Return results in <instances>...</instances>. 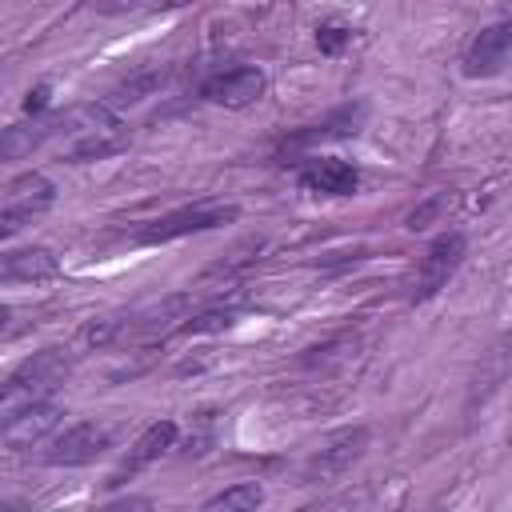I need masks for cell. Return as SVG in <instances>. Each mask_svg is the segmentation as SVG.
Segmentation results:
<instances>
[{"instance_id":"obj_19","label":"cell","mask_w":512,"mask_h":512,"mask_svg":"<svg viewBox=\"0 0 512 512\" xmlns=\"http://www.w3.org/2000/svg\"><path fill=\"white\" fill-rule=\"evenodd\" d=\"M300 512H332V504H308V508H300Z\"/></svg>"},{"instance_id":"obj_6","label":"cell","mask_w":512,"mask_h":512,"mask_svg":"<svg viewBox=\"0 0 512 512\" xmlns=\"http://www.w3.org/2000/svg\"><path fill=\"white\" fill-rule=\"evenodd\" d=\"M464 252H468V240L460 232H444L428 244L420 268H416V280H412V304H424L432 300L440 288H448V280L456 276V268L464 264Z\"/></svg>"},{"instance_id":"obj_7","label":"cell","mask_w":512,"mask_h":512,"mask_svg":"<svg viewBox=\"0 0 512 512\" xmlns=\"http://www.w3.org/2000/svg\"><path fill=\"white\" fill-rule=\"evenodd\" d=\"M264 88H268V76L256 64H236V68L212 72L200 84V100H208L216 108H248L264 96Z\"/></svg>"},{"instance_id":"obj_4","label":"cell","mask_w":512,"mask_h":512,"mask_svg":"<svg viewBox=\"0 0 512 512\" xmlns=\"http://www.w3.org/2000/svg\"><path fill=\"white\" fill-rule=\"evenodd\" d=\"M240 216L236 204H224V200H204V204H192V208H176L160 220H148L132 232L136 244H168V240H180V236H196V232H212V228H224Z\"/></svg>"},{"instance_id":"obj_17","label":"cell","mask_w":512,"mask_h":512,"mask_svg":"<svg viewBox=\"0 0 512 512\" xmlns=\"http://www.w3.org/2000/svg\"><path fill=\"white\" fill-rule=\"evenodd\" d=\"M232 320H236V308H204V312L188 316V320L180 324V332H188V336H200V332H220V328H228Z\"/></svg>"},{"instance_id":"obj_16","label":"cell","mask_w":512,"mask_h":512,"mask_svg":"<svg viewBox=\"0 0 512 512\" xmlns=\"http://www.w3.org/2000/svg\"><path fill=\"white\" fill-rule=\"evenodd\" d=\"M348 44H352V28L344 20H320L316 24V48L324 56H340Z\"/></svg>"},{"instance_id":"obj_20","label":"cell","mask_w":512,"mask_h":512,"mask_svg":"<svg viewBox=\"0 0 512 512\" xmlns=\"http://www.w3.org/2000/svg\"><path fill=\"white\" fill-rule=\"evenodd\" d=\"M0 512H24V504H4Z\"/></svg>"},{"instance_id":"obj_11","label":"cell","mask_w":512,"mask_h":512,"mask_svg":"<svg viewBox=\"0 0 512 512\" xmlns=\"http://www.w3.org/2000/svg\"><path fill=\"white\" fill-rule=\"evenodd\" d=\"M176 436H180V428H176V420H156V424H148L144 432H140V440L128 448V456L112 468V476H108V488H120L124 480H132L136 472H144L148 464H156L172 444H176Z\"/></svg>"},{"instance_id":"obj_1","label":"cell","mask_w":512,"mask_h":512,"mask_svg":"<svg viewBox=\"0 0 512 512\" xmlns=\"http://www.w3.org/2000/svg\"><path fill=\"white\" fill-rule=\"evenodd\" d=\"M68 372H72V364L60 348H40L28 360H20L0 380V428L40 404H52V392L68 380Z\"/></svg>"},{"instance_id":"obj_18","label":"cell","mask_w":512,"mask_h":512,"mask_svg":"<svg viewBox=\"0 0 512 512\" xmlns=\"http://www.w3.org/2000/svg\"><path fill=\"white\" fill-rule=\"evenodd\" d=\"M96 512H152V500L148 496H120V500H108Z\"/></svg>"},{"instance_id":"obj_13","label":"cell","mask_w":512,"mask_h":512,"mask_svg":"<svg viewBox=\"0 0 512 512\" xmlns=\"http://www.w3.org/2000/svg\"><path fill=\"white\" fill-rule=\"evenodd\" d=\"M52 276H60V260L44 244L0 252V284H40Z\"/></svg>"},{"instance_id":"obj_14","label":"cell","mask_w":512,"mask_h":512,"mask_svg":"<svg viewBox=\"0 0 512 512\" xmlns=\"http://www.w3.org/2000/svg\"><path fill=\"white\" fill-rule=\"evenodd\" d=\"M56 420H60V408H56V404H40V408L16 416L12 424H4L0 436H4L8 448H32V444H40V440L56 428Z\"/></svg>"},{"instance_id":"obj_10","label":"cell","mask_w":512,"mask_h":512,"mask_svg":"<svg viewBox=\"0 0 512 512\" xmlns=\"http://www.w3.org/2000/svg\"><path fill=\"white\" fill-rule=\"evenodd\" d=\"M296 184L316 196H352L360 188V168L340 156H308L296 168Z\"/></svg>"},{"instance_id":"obj_12","label":"cell","mask_w":512,"mask_h":512,"mask_svg":"<svg viewBox=\"0 0 512 512\" xmlns=\"http://www.w3.org/2000/svg\"><path fill=\"white\" fill-rule=\"evenodd\" d=\"M60 132H64V112H40L32 120H20V124L4 128L0 132V164L36 152L48 140H60Z\"/></svg>"},{"instance_id":"obj_8","label":"cell","mask_w":512,"mask_h":512,"mask_svg":"<svg viewBox=\"0 0 512 512\" xmlns=\"http://www.w3.org/2000/svg\"><path fill=\"white\" fill-rule=\"evenodd\" d=\"M8 192H12V200L0 208V240L16 236L24 224H32V220H36V216L56 200L52 180H48V176H40V172L24 176V180H20V184H12Z\"/></svg>"},{"instance_id":"obj_9","label":"cell","mask_w":512,"mask_h":512,"mask_svg":"<svg viewBox=\"0 0 512 512\" xmlns=\"http://www.w3.org/2000/svg\"><path fill=\"white\" fill-rule=\"evenodd\" d=\"M508 52H512V24L500 20V24H488L472 36L468 52H464V76L468 80H488V76H500L504 64H508Z\"/></svg>"},{"instance_id":"obj_3","label":"cell","mask_w":512,"mask_h":512,"mask_svg":"<svg viewBox=\"0 0 512 512\" xmlns=\"http://www.w3.org/2000/svg\"><path fill=\"white\" fill-rule=\"evenodd\" d=\"M368 436H372L368 424H348V428L324 432V436L308 448V456H304V464H300V480H304V484H320V480L344 476V472L364 456Z\"/></svg>"},{"instance_id":"obj_2","label":"cell","mask_w":512,"mask_h":512,"mask_svg":"<svg viewBox=\"0 0 512 512\" xmlns=\"http://www.w3.org/2000/svg\"><path fill=\"white\" fill-rule=\"evenodd\" d=\"M176 320H188V296L184 292H172V296H160V300H148L124 316H104V320H92L84 328V344L92 348H124V344H144V340H160L164 332L180 328Z\"/></svg>"},{"instance_id":"obj_15","label":"cell","mask_w":512,"mask_h":512,"mask_svg":"<svg viewBox=\"0 0 512 512\" xmlns=\"http://www.w3.org/2000/svg\"><path fill=\"white\" fill-rule=\"evenodd\" d=\"M264 504V488L256 480H244V484H232L224 492H216L212 500L200 504V512H256Z\"/></svg>"},{"instance_id":"obj_5","label":"cell","mask_w":512,"mask_h":512,"mask_svg":"<svg viewBox=\"0 0 512 512\" xmlns=\"http://www.w3.org/2000/svg\"><path fill=\"white\" fill-rule=\"evenodd\" d=\"M108 448H112V428L108 424H100V420H76V424H68L60 436H52L44 444L40 460L52 464V468H84L96 456H104Z\"/></svg>"},{"instance_id":"obj_21","label":"cell","mask_w":512,"mask_h":512,"mask_svg":"<svg viewBox=\"0 0 512 512\" xmlns=\"http://www.w3.org/2000/svg\"><path fill=\"white\" fill-rule=\"evenodd\" d=\"M4 324H8V308L0 304V332H4Z\"/></svg>"}]
</instances>
